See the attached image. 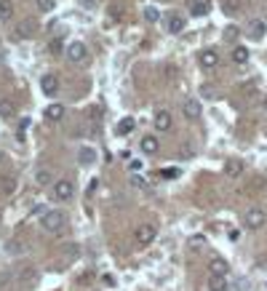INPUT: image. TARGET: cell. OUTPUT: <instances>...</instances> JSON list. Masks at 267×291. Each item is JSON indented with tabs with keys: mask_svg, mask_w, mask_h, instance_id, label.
I'll list each match as a JSON object with an SVG mask.
<instances>
[{
	"mask_svg": "<svg viewBox=\"0 0 267 291\" xmlns=\"http://www.w3.org/2000/svg\"><path fill=\"white\" fill-rule=\"evenodd\" d=\"M40 224H43V230H45V233L59 235V233H64V227H67V219H64V214H62V211H43Z\"/></svg>",
	"mask_w": 267,
	"mask_h": 291,
	"instance_id": "obj_1",
	"label": "cell"
},
{
	"mask_svg": "<svg viewBox=\"0 0 267 291\" xmlns=\"http://www.w3.org/2000/svg\"><path fill=\"white\" fill-rule=\"evenodd\" d=\"M64 54H67V59H70V62H73V64H83V62H86V59H88V51H86V45H83L80 41L70 43Z\"/></svg>",
	"mask_w": 267,
	"mask_h": 291,
	"instance_id": "obj_2",
	"label": "cell"
},
{
	"mask_svg": "<svg viewBox=\"0 0 267 291\" xmlns=\"http://www.w3.org/2000/svg\"><path fill=\"white\" fill-rule=\"evenodd\" d=\"M155 235H158V230H155L153 224H139V227H136V233H134L136 246H150V243L155 241Z\"/></svg>",
	"mask_w": 267,
	"mask_h": 291,
	"instance_id": "obj_3",
	"label": "cell"
},
{
	"mask_svg": "<svg viewBox=\"0 0 267 291\" xmlns=\"http://www.w3.org/2000/svg\"><path fill=\"white\" fill-rule=\"evenodd\" d=\"M265 222H267V216H265L262 208H249L246 211V227L249 230H262Z\"/></svg>",
	"mask_w": 267,
	"mask_h": 291,
	"instance_id": "obj_4",
	"label": "cell"
},
{
	"mask_svg": "<svg viewBox=\"0 0 267 291\" xmlns=\"http://www.w3.org/2000/svg\"><path fill=\"white\" fill-rule=\"evenodd\" d=\"M73 195H75V187H73V182H70V179H59L54 184V198H56V201L64 203V201H70Z\"/></svg>",
	"mask_w": 267,
	"mask_h": 291,
	"instance_id": "obj_5",
	"label": "cell"
},
{
	"mask_svg": "<svg viewBox=\"0 0 267 291\" xmlns=\"http://www.w3.org/2000/svg\"><path fill=\"white\" fill-rule=\"evenodd\" d=\"M243 171H246L243 161H238V158H227V161H225V174L230 176V179H238Z\"/></svg>",
	"mask_w": 267,
	"mask_h": 291,
	"instance_id": "obj_6",
	"label": "cell"
},
{
	"mask_svg": "<svg viewBox=\"0 0 267 291\" xmlns=\"http://www.w3.org/2000/svg\"><path fill=\"white\" fill-rule=\"evenodd\" d=\"M265 32H267V24L262 19H254V22H249V27H246V35H249L251 41H262Z\"/></svg>",
	"mask_w": 267,
	"mask_h": 291,
	"instance_id": "obj_7",
	"label": "cell"
},
{
	"mask_svg": "<svg viewBox=\"0 0 267 291\" xmlns=\"http://www.w3.org/2000/svg\"><path fill=\"white\" fill-rule=\"evenodd\" d=\"M35 22L32 19H24V22H19L16 24V30H14V38H19V41H24V38H32L35 35Z\"/></svg>",
	"mask_w": 267,
	"mask_h": 291,
	"instance_id": "obj_8",
	"label": "cell"
},
{
	"mask_svg": "<svg viewBox=\"0 0 267 291\" xmlns=\"http://www.w3.org/2000/svg\"><path fill=\"white\" fill-rule=\"evenodd\" d=\"M200 102L198 99H185V104H182V112H185V118H190V121H198L200 118Z\"/></svg>",
	"mask_w": 267,
	"mask_h": 291,
	"instance_id": "obj_9",
	"label": "cell"
},
{
	"mask_svg": "<svg viewBox=\"0 0 267 291\" xmlns=\"http://www.w3.org/2000/svg\"><path fill=\"white\" fill-rule=\"evenodd\" d=\"M230 273V264H227V259H219V256H214L211 262H208V275H225Z\"/></svg>",
	"mask_w": 267,
	"mask_h": 291,
	"instance_id": "obj_10",
	"label": "cell"
},
{
	"mask_svg": "<svg viewBox=\"0 0 267 291\" xmlns=\"http://www.w3.org/2000/svg\"><path fill=\"white\" fill-rule=\"evenodd\" d=\"M40 88L45 96H56V91H59V81H56L54 75H43L40 78Z\"/></svg>",
	"mask_w": 267,
	"mask_h": 291,
	"instance_id": "obj_11",
	"label": "cell"
},
{
	"mask_svg": "<svg viewBox=\"0 0 267 291\" xmlns=\"http://www.w3.org/2000/svg\"><path fill=\"white\" fill-rule=\"evenodd\" d=\"M158 136H153V134H147V136H142V153L145 155H155L158 153Z\"/></svg>",
	"mask_w": 267,
	"mask_h": 291,
	"instance_id": "obj_12",
	"label": "cell"
},
{
	"mask_svg": "<svg viewBox=\"0 0 267 291\" xmlns=\"http://www.w3.org/2000/svg\"><path fill=\"white\" fill-rule=\"evenodd\" d=\"M155 128H158V131H168V128H171V115H168L166 110L155 112Z\"/></svg>",
	"mask_w": 267,
	"mask_h": 291,
	"instance_id": "obj_13",
	"label": "cell"
},
{
	"mask_svg": "<svg viewBox=\"0 0 267 291\" xmlns=\"http://www.w3.org/2000/svg\"><path fill=\"white\" fill-rule=\"evenodd\" d=\"M208 11H211L208 0H190V14L192 16H206Z\"/></svg>",
	"mask_w": 267,
	"mask_h": 291,
	"instance_id": "obj_14",
	"label": "cell"
},
{
	"mask_svg": "<svg viewBox=\"0 0 267 291\" xmlns=\"http://www.w3.org/2000/svg\"><path fill=\"white\" fill-rule=\"evenodd\" d=\"M217 64H219V54H217V51L208 48V51H203V54H200V67H208V70H211V67H217Z\"/></svg>",
	"mask_w": 267,
	"mask_h": 291,
	"instance_id": "obj_15",
	"label": "cell"
},
{
	"mask_svg": "<svg viewBox=\"0 0 267 291\" xmlns=\"http://www.w3.org/2000/svg\"><path fill=\"white\" fill-rule=\"evenodd\" d=\"M182 30H185V16L171 14V16H168V32H171V35H179Z\"/></svg>",
	"mask_w": 267,
	"mask_h": 291,
	"instance_id": "obj_16",
	"label": "cell"
},
{
	"mask_svg": "<svg viewBox=\"0 0 267 291\" xmlns=\"http://www.w3.org/2000/svg\"><path fill=\"white\" fill-rule=\"evenodd\" d=\"M249 48H246V45H235V48H232V54H230V59H232V62H235V64H246V62H249Z\"/></svg>",
	"mask_w": 267,
	"mask_h": 291,
	"instance_id": "obj_17",
	"label": "cell"
},
{
	"mask_svg": "<svg viewBox=\"0 0 267 291\" xmlns=\"http://www.w3.org/2000/svg\"><path fill=\"white\" fill-rule=\"evenodd\" d=\"M134 128H136V121H134L131 115H128V118H123V121L118 123V131H115V134H118V136H128Z\"/></svg>",
	"mask_w": 267,
	"mask_h": 291,
	"instance_id": "obj_18",
	"label": "cell"
},
{
	"mask_svg": "<svg viewBox=\"0 0 267 291\" xmlns=\"http://www.w3.org/2000/svg\"><path fill=\"white\" fill-rule=\"evenodd\" d=\"M64 118V107L62 104H48V107H45V121H62Z\"/></svg>",
	"mask_w": 267,
	"mask_h": 291,
	"instance_id": "obj_19",
	"label": "cell"
},
{
	"mask_svg": "<svg viewBox=\"0 0 267 291\" xmlns=\"http://www.w3.org/2000/svg\"><path fill=\"white\" fill-rule=\"evenodd\" d=\"M230 289V283L225 281V275H211V281H208V291H227Z\"/></svg>",
	"mask_w": 267,
	"mask_h": 291,
	"instance_id": "obj_20",
	"label": "cell"
},
{
	"mask_svg": "<svg viewBox=\"0 0 267 291\" xmlns=\"http://www.w3.org/2000/svg\"><path fill=\"white\" fill-rule=\"evenodd\" d=\"M51 179H54V176H51V168L48 166H40L35 171V182L40 184V187H45V184H51Z\"/></svg>",
	"mask_w": 267,
	"mask_h": 291,
	"instance_id": "obj_21",
	"label": "cell"
},
{
	"mask_svg": "<svg viewBox=\"0 0 267 291\" xmlns=\"http://www.w3.org/2000/svg\"><path fill=\"white\" fill-rule=\"evenodd\" d=\"M19 281L22 283H35L38 281V270L35 267H22L19 270Z\"/></svg>",
	"mask_w": 267,
	"mask_h": 291,
	"instance_id": "obj_22",
	"label": "cell"
},
{
	"mask_svg": "<svg viewBox=\"0 0 267 291\" xmlns=\"http://www.w3.org/2000/svg\"><path fill=\"white\" fill-rule=\"evenodd\" d=\"M11 16H14V5H11V0H0V22H8Z\"/></svg>",
	"mask_w": 267,
	"mask_h": 291,
	"instance_id": "obj_23",
	"label": "cell"
},
{
	"mask_svg": "<svg viewBox=\"0 0 267 291\" xmlns=\"http://www.w3.org/2000/svg\"><path fill=\"white\" fill-rule=\"evenodd\" d=\"M54 5H56V0H38V11H40V14H51Z\"/></svg>",
	"mask_w": 267,
	"mask_h": 291,
	"instance_id": "obj_24",
	"label": "cell"
},
{
	"mask_svg": "<svg viewBox=\"0 0 267 291\" xmlns=\"http://www.w3.org/2000/svg\"><path fill=\"white\" fill-rule=\"evenodd\" d=\"M238 35H240V32H238V27H232V24L225 30V41H227V43H235V41H238Z\"/></svg>",
	"mask_w": 267,
	"mask_h": 291,
	"instance_id": "obj_25",
	"label": "cell"
},
{
	"mask_svg": "<svg viewBox=\"0 0 267 291\" xmlns=\"http://www.w3.org/2000/svg\"><path fill=\"white\" fill-rule=\"evenodd\" d=\"M158 174H160V179H177L182 171L179 168H163V171H158Z\"/></svg>",
	"mask_w": 267,
	"mask_h": 291,
	"instance_id": "obj_26",
	"label": "cell"
},
{
	"mask_svg": "<svg viewBox=\"0 0 267 291\" xmlns=\"http://www.w3.org/2000/svg\"><path fill=\"white\" fill-rule=\"evenodd\" d=\"M48 51H51V54H62V51H67V48H64V43L59 41V38H56V41L48 43Z\"/></svg>",
	"mask_w": 267,
	"mask_h": 291,
	"instance_id": "obj_27",
	"label": "cell"
},
{
	"mask_svg": "<svg viewBox=\"0 0 267 291\" xmlns=\"http://www.w3.org/2000/svg\"><path fill=\"white\" fill-rule=\"evenodd\" d=\"M206 246V238L203 235H192L190 238V249H203Z\"/></svg>",
	"mask_w": 267,
	"mask_h": 291,
	"instance_id": "obj_28",
	"label": "cell"
},
{
	"mask_svg": "<svg viewBox=\"0 0 267 291\" xmlns=\"http://www.w3.org/2000/svg\"><path fill=\"white\" fill-rule=\"evenodd\" d=\"M145 19H147V22H158V19H160V14L153 8V5H147V8H145Z\"/></svg>",
	"mask_w": 267,
	"mask_h": 291,
	"instance_id": "obj_29",
	"label": "cell"
},
{
	"mask_svg": "<svg viewBox=\"0 0 267 291\" xmlns=\"http://www.w3.org/2000/svg\"><path fill=\"white\" fill-rule=\"evenodd\" d=\"M225 14H238V0H227V3H222Z\"/></svg>",
	"mask_w": 267,
	"mask_h": 291,
	"instance_id": "obj_30",
	"label": "cell"
},
{
	"mask_svg": "<svg viewBox=\"0 0 267 291\" xmlns=\"http://www.w3.org/2000/svg\"><path fill=\"white\" fill-rule=\"evenodd\" d=\"M14 112V104L11 102H0V118H8Z\"/></svg>",
	"mask_w": 267,
	"mask_h": 291,
	"instance_id": "obj_31",
	"label": "cell"
},
{
	"mask_svg": "<svg viewBox=\"0 0 267 291\" xmlns=\"http://www.w3.org/2000/svg\"><path fill=\"white\" fill-rule=\"evenodd\" d=\"M94 161V155H91V150H80V163H91Z\"/></svg>",
	"mask_w": 267,
	"mask_h": 291,
	"instance_id": "obj_32",
	"label": "cell"
},
{
	"mask_svg": "<svg viewBox=\"0 0 267 291\" xmlns=\"http://www.w3.org/2000/svg\"><path fill=\"white\" fill-rule=\"evenodd\" d=\"M131 184H134V187H147V182L142 179V176H134V179H131Z\"/></svg>",
	"mask_w": 267,
	"mask_h": 291,
	"instance_id": "obj_33",
	"label": "cell"
},
{
	"mask_svg": "<svg viewBox=\"0 0 267 291\" xmlns=\"http://www.w3.org/2000/svg\"><path fill=\"white\" fill-rule=\"evenodd\" d=\"M102 281H104V283H107V286H115V283H118V281H115V278H113V275H110V273H107V275H104V278H102Z\"/></svg>",
	"mask_w": 267,
	"mask_h": 291,
	"instance_id": "obj_34",
	"label": "cell"
},
{
	"mask_svg": "<svg viewBox=\"0 0 267 291\" xmlns=\"http://www.w3.org/2000/svg\"><path fill=\"white\" fill-rule=\"evenodd\" d=\"M262 110H265V112H267V96H265V99H262Z\"/></svg>",
	"mask_w": 267,
	"mask_h": 291,
	"instance_id": "obj_35",
	"label": "cell"
},
{
	"mask_svg": "<svg viewBox=\"0 0 267 291\" xmlns=\"http://www.w3.org/2000/svg\"><path fill=\"white\" fill-rule=\"evenodd\" d=\"M83 5H94V0H83Z\"/></svg>",
	"mask_w": 267,
	"mask_h": 291,
	"instance_id": "obj_36",
	"label": "cell"
},
{
	"mask_svg": "<svg viewBox=\"0 0 267 291\" xmlns=\"http://www.w3.org/2000/svg\"><path fill=\"white\" fill-rule=\"evenodd\" d=\"M0 161H3V153H0Z\"/></svg>",
	"mask_w": 267,
	"mask_h": 291,
	"instance_id": "obj_37",
	"label": "cell"
}]
</instances>
